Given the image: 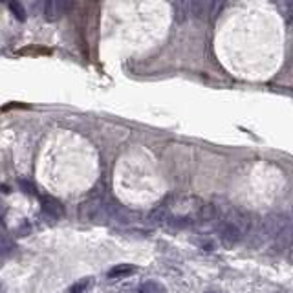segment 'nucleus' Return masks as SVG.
<instances>
[{"label":"nucleus","mask_w":293,"mask_h":293,"mask_svg":"<svg viewBox=\"0 0 293 293\" xmlns=\"http://www.w3.org/2000/svg\"><path fill=\"white\" fill-rule=\"evenodd\" d=\"M218 236H220V242L226 247H234L236 244L242 242L246 234H244V231L240 227H236L233 222L224 218L222 222H220V226H218Z\"/></svg>","instance_id":"obj_1"},{"label":"nucleus","mask_w":293,"mask_h":293,"mask_svg":"<svg viewBox=\"0 0 293 293\" xmlns=\"http://www.w3.org/2000/svg\"><path fill=\"white\" fill-rule=\"evenodd\" d=\"M226 220H229V222H233L236 227H240V229L244 231V234H249L253 231V227H255V224H253L251 220V214L244 209H239V207L231 209L229 213H227Z\"/></svg>","instance_id":"obj_2"},{"label":"nucleus","mask_w":293,"mask_h":293,"mask_svg":"<svg viewBox=\"0 0 293 293\" xmlns=\"http://www.w3.org/2000/svg\"><path fill=\"white\" fill-rule=\"evenodd\" d=\"M42 211L50 218H63L64 216V207L57 198L44 196L42 198Z\"/></svg>","instance_id":"obj_3"},{"label":"nucleus","mask_w":293,"mask_h":293,"mask_svg":"<svg viewBox=\"0 0 293 293\" xmlns=\"http://www.w3.org/2000/svg\"><path fill=\"white\" fill-rule=\"evenodd\" d=\"M291 240H293V224H289V226L273 240V251L275 253L286 251L289 247V244H291Z\"/></svg>","instance_id":"obj_4"},{"label":"nucleus","mask_w":293,"mask_h":293,"mask_svg":"<svg viewBox=\"0 0 293 293\" xmlns=\"http://www.w3.org/2000/svg\"><path fill=\"white\" fill-rule=\"evenodd\" d=\"M214 0H191V15L194 19H205L213 9Z\"/></svg>","instance_id":"obj_5"},{"label":"nucleus","mask_w":293,"mask_h":293,"mask_svg":"<svg viewBox=\"0 0 293 293\" xmlns=\"http://www.w3.org/2000/svg\"><path fill=\"white\" fill-rule=\"evenodd\" d=\"M39 6H41V15L44 17V21L55 22L59 17H61V13H59L55 0H41V2H39Z\"/></svg>","instance_id":"obj_6"},{"label":"nucleus","mask_w":293,"mask_h":293,"mask_svg":"<svg viewBox=\"0 0 293 293\" xmlns=\"http://www.w3.org/2000/svg\"><path fill=\"white\" fill-rule=\"evenodd\" d=\"M169 218H171V211H169L167 205H158L156 209H152L151 213H149V222L154 224V226L167 224Z\"/></svg>","instance_id":"obj_7"},{"label":"nucleus","mask_w":293,"mask_h":293,"mask_svg":"<svg viewBox=\"0 0 293 293\" xmlns=\"http://www.w3.org/2000/svg\"><path fill=\"white\" fill-rule=\"evenodd\" d=\"M218 216V209L214 204H202L200 209H198L196 213V218L200 220V222H213V220H216Z\"/></svg>","instance_id":"obj_8"},{"label":"nucleus","mask_w":293,"mask_h":293,"mask_svg":"<svg viewBox=\"0 0 293 293\" xmlns=\"http://www.w3.org/2000/svg\"><path fill=\"white\" fill-rule=\"evenodd\" d=\"M136 271H138V268L132 266V264H117L108 271V279H125V277L132 275Z\"/></svg>","instance_id":"obj_9"},{"label":"nucleus","mask_w":293,"mask_h":293,"mask_svg":"<svg viewBox=\"0 0 293 293\" xmlns=\"http://www.w3.org/2000/svg\"><path fill=\"white\" fill-rule=\"evenodd\" d=\"M174 19L178 22H184L191 15V0H174Z\"/></svg>","instance_id":"obj_10"},{"label":"nucleus","mask_w":293,"mask_h":293,"mask_svg":"<svg viewBox=\"0 0 293 293\" xmlns=\"http://www.w3.org/2000/svg\"><path fill=\"white\" fill-rule=\"evenodd\" d=\"M9 11H11L13 15H15V19H19V21H26V17H28L24 6H22L19 0H11V2H9Z\"/></svg>","instance_id":"obj_11"},{"label":"nucleus","mask_w":293,"mask_h":293,"mask_svg":"<svg viewBox=\"0 0 293 293\" xmlns=\"http://www.w3.org/2000/svg\"><path fill=\"white\" fill-rule=\"evenodd\" d=\"M163 291H165V286L158 284V282L154 281H149L139 286V293H163Z\"/></svg>","instance_id":"obj_12"},{"label":"nucleus","mask_w":293,"mask_h":293,"mask_svg":"<svg viewBox=\"0 0 293 293\" xmlns=\"http://www.w3.org/2000/svg\"><path fill=\"white\" fill-rule=\"evenodd\" d=\"M90 286H92V277H86V279H81V281H77L76 284L71 286L68 293H84L88 288H90Z\"/></svg>","instance_id":"obj_13"},{"label":"nucleus","mask_w":293,"mask_h":293,"mask_svg":"<svg viewBox=\"0 0 293 293\" xmlns=\"http://www.w3.org/2000/svg\"><path fill=\"white\" fill-rule=\"evenodd\" d=\"M55 4H57L59 13L64 15V13H70V9L74 8V0H55Z\"/></svg>","instance_id":"obj_14"},{"label":"nucleus","mask_w":293,"mask_h":293,"mask_svg":"<svg viewBox=\"0 0 293 293\" xmlns=\"http://www.w3.org/2000/svg\"><path fill=\"white\" fill-rule=\"evenodd\" d=\"M19 187H21L26 194H37V189H35V185L31 184V181H28V180H19Z\"/></svg>","instance_id":"obj_15"},{"label":"nucleus","mask_w":293,"mask_h":293,"mask_svg":"<svg viewBox=\"0 0 293 293\" xmlns=\"http://www.w3.org/2000/svg\"><path fill=\"white\" fill-rule=\"evenodd\" d=\"M282 2V11H284L286 19L291 21L293 19V0H281Z\"/></svg>","instance_id":"obj_16"},{"label":"nucleus","mask_w":293,"mask_h":293,"mask_svg":"<svg viewBox=\"0 0 293 293\" xmlns=\"http://www.w3.org/2000/svg\"><path fill=\"white\" fill-rule=\"evenodd\" d=\"M229 2V0H214L213 4V19H216L220 13H222V9L226 8V4Z\"/></svg>","instance_id":"obj_17"},{"label":"nucleus","mask_w":293,"mask_h":293,"mask_svg":"<svg viewBox=\"0 0 293 293\" xmlns=\"http://www.w3.org/2000/svg\"><path fill=\"white\" fill-rule=\"evenodd\" d=\"M205 293H222V291H213V289H209V291H205Z\"/></svg>","instance_id":"obj_18"}]
</instances>
